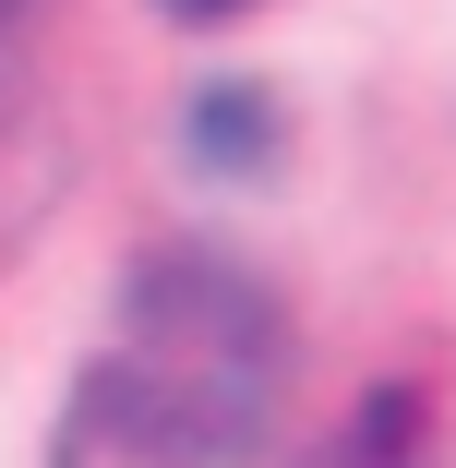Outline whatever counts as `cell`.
Returning <instances> with one entry per match:
<instances>
[{
    "label": "cell",
    "mask_w": 456,
    "mask_h": 468,
    "mask_svg": "<svg viewBox=\"0 0 456 468\" xmlns=\"http://www.w3.org/2000/svg\"><path fill=\"white\" fill-rule=\"evenodd\" d=\"M289 397V313L228 252H144L48 432V468H240Z\"/></svg>",
    "instance_id": "1"
},
{
    "label": "cell",
    "mask_w": 456,
    "mask_h": 468,
    "mask_svg": "<svg viewBox=\"0 0 456 468\" xmlns=\"http://www.w3.org/2000/svg\"><path fill=\"white\" fill-rule=\"evenodd\" d=\"M193 156L205 168H277V97L264 84H205L193 97Z\"/></svg>",
    "instance_id": "2"
},
{
    "label": "cell",
    "mask_w": 456,
    "mask_h": 468,
    "mask_svg": "<svg viewBox=\"0 0 456 468\" xmlns=\"http://www.w3.org/2000/svg\"><path fill=\"white\" fill-rule=\"evenodd\" d=\"M301 468H420V397H408V385H385L373 409H360L336 444H313Z\"/></svg>",
    "instance_id": "3"
},
{
    "label": "cell",
    "mask_w": 456,
    "mask_h": 468,
    "mask_svg": "<svg viewBox=\"0 0 456 468\" xmlns=\"http://www.w3.org/2000/svg\"><path fill=\"white\" fill-rule=\"evenodd\" d=\"M156 13H180V25H228V13H252V0H156Z\"/></svg>",
    "instance_id": "4"
},
{
    "label": "cell",
    "mask_w": 456,
    "mask_h": 468,
    "mask_svg": "<svg viewBox=\"0 0 456 468\" xmlns=\"http://www.w3.org/2000/svg\"><path fill=\"white\" fill-rule=\"evenodd\" d=\"M0 133H13V97H0ZM13 229H25V180L0 193V240H13Z\"/></svg>",
    "instance_id": "5"
}]
</instances>
